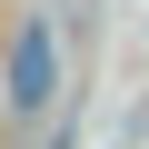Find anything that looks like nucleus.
<instances>
[{"label":"nucleus","mask_w":149,"mask_h":149,"mask_svg":"<svg viewBox=\"0 0 149 149\" xmlns=\"http://www.w3.org/2000/svg\"><path fill=\"white\" fill-rule=\"evenodd\" d=\"M50 70H60V60H50V30L30 20L20 50H10V109H40V100H50Z\"/></svg>","instance_id":"obj_1"}]
</instances>
